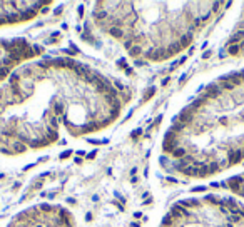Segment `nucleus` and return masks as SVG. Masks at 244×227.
<instances>
[{
  "label": "nucleus",
  "mask_w": 244,
  "mask_h": 227,
  "mask_svg": "<svg viewBox=\"0 0 244 227\" xmlns=\"http://www.w3.org/2000/svg\"><path fill=\"white\" fill-rule=\"evenodd\" d=\"M54 115L55 117L65 115V114H64V104H62V102H57V104L54 105Z\"/></svg>",
  "instance_id": "nucleus-15"
},
{
  "label": "nucleus",
  "mask_w": 244,
  "mask_h": 227,
  "mask_svg": "<svg viewBox=\"0 0 244 227\" xmlns=\"http://www.w3.org/2000/svg\"><path fill=\"white\" fill-rule=\"evenodd\" d=\"M140 134H142V129H137V130H134V132L130 134V137H132L134 140H136V139H139V137H140Z\"/></svg>",
  "instance_id": "nucleus-20"
},
{
  "label": "nucleus",
  "mask_w": 244,
  "mask_h": 227,
  "mask_svg": "<svg viewBox=\"0 0 244 227\" xmlns=\"http://www.w3.org/2000/svg\"><path fill=\"white\" fill-rule=\"evenodd\" d=\"M64 52H65V54H69V55H75L77 54V50H72V49H64Z\"/></svg>",
  "instance_id": "nucleus-25"
},
{
  "label": "nucleus",
  "mask_w": 244,
  "mask_h": 227,
  "mask_svg": "<svg viewBox=\"0 0 244 227\" xmlns=\"http://www.w3.org/2000/svg\"><path fill=\"white\" fill-rule=\"evenodd\" d=\"M0 152H2V154H7V155H14V150H12V149H7V147H0Z\"/></svg>",
  "instance_id": "nucleus-22"
},
{
  "label": "nucleus",
  "mask_w": 244,
  "mask_h": 227,
  "mask_svg": "<svg viewBox=\"0 0 244 227\" xmlns=\"http://www.w3.org/2000/svg\"><path fill=\"white\" fill-rule=\"evenodd\" d=\"M134 217H136V219H139V217H142V214H140V212H136V214H134Z\"/></svg>",
  "instance_id": "nucleus-34"
},
{
  "label": "nucleus",
  "mask_w": 244,
  "mask_h": 227,
  "mask_svg": "<svg viewBox=\"0 0 244 227\" xmlns=\"http://www.w3.org/2000/svg\"><path fill=\"white\" fill-rule=\"evenodd\" d=\"M49 7H50V5H47V7H42V10H40V12H42V14H47V12H49Z\"/></svg>",
  "instance_id": "nucleus-30"
},
{
  "label": "nucleus",
  "mask_w": 244,
  "mask_h": 227,
  "mask_svg": "<svg viewBox=\"0 0 244 227\" xmlns=\"http://www.w3.org/2000/svg\"><path fill=\"white\" fill-rule=\"evenodd\" d=\"M43 137L49 142H55L59 140V132L55 129H52L50 125H45V130H43Z\"/></svg>",
  "instance_id": "nucleus-6"
},
{
  "label": "nucleus",
  "mask_w": 244,
  "mask_h": 227,
  "mask_svg": "<svg viewBox=\"0 0 244 227\" xmlns=\"http://www.w3.org/2000/svg\"><path fill=\"white\" fill-rule=\"evenodd\" d=\"M107 33L111 37H114V39H126V32H124V29H119V27H109Z\"/></svg>",
  "instance_id": "nucleus-8"
},
{
  "label": "nucleus",
  "mask_w": 244,
  "mask_h": 227,
  "mask_svg": "<svg viewBox=\"0 0 244 227\" xmlns=\"http://www.w3.org/2000/svg\"><path fill=\"white\" fill-rule=\"evenodd\" d=\"M161 120H162V115L156 117V120H154V124H152V125H151V129H154L156 125H159V124H161Z\"/></svg>",
  "instance_id": "nucleus-23"
},
{
  "label": "nucleus",
  "mask_w": 244,
  "mask_h": 227,
  "mask_svg": "<svg viewBox=\"0 0 244 227\" xmlns=\"http://www.w3.org/2000/svg\"><path fill=\"white\" fill-rule=\"evenodd\" d=\"M156 94V87H149V90L144 94V100H149V99H152V95Z\"/></svg>",
  "instance_id": "nucleus-17"
},
{
  "label": "nucleus",
  "mask_w": 244,
  "mask_h": 227,
  "mask_svg": "<svg viewBox=\"0 0 244 227\" xmlns=\"http://www.w3.org/2000/svg\"><path fill=\"white\" fill-rule=\"evenodd\" d=\"M117 67H119V69H124V70H126L127 69V60L124 57L119 58V60H117Z\"/></svg>",
  "instance_id": "nucleus-18"
},
{
  "label": "nucleus",
  "mask_w": 244,
  "mask_h": 227,
  "mask_svg": "<svg viewBox=\"0 0 244 227\" xmlns=\"http://www.w3.org/2000/svg\"><path fill=\"white\" fill-rule=\"evenodd\" d=\"M147 64V62L144 60V58H136V60H134V65H136V67H142V65H146Z\"/></svg>",
  "instance_id": "nucleus-21"
},
{
  "label": "nucleus",
  "mask_w": 244,
  "mask_h": 227,
  "mask_svg": "<svg viewBox=\"0 0 244 227\" xmlns=\"http://www.w3.org/2000/svg\"><path fill=\"white\" fill-rule=\"evenodd\" d=\"M0 55H2V49H0Z\"/></svg>",
  "instance_id": "nucleus-36"
},
{
  "label": "nucleus",
  "mask_w": 244,
  "mask_h": 227,
  "mask_svg": "<svg viewBox=\"0 0 244 227\" xmlns=\"http://www.w3.org/2000/svg\"><path fill=\"white\" fill-rule=\"evenodd\" d=\"M7 55H8V57H10V60L14 62L15 65H18V64H20V62H22V57H20V54H18L17 50L10 52V54H7Z\"/></svg>",
  "instance_id": "nucleus-16"
},
{
  "label": "nucleus",
  "mask_w": 244,
  "mask_h": 227,
  "mask_svg": "<svg viewBox=\"0 0 244 227\" xmlns=\"http://www.w3.org/2000/svg\"><path fill=\"white\" fill-rule=\"evenodd\" d=\"M10 149L14 150V154H24V152H27V149H29V145L27 144H22V142H12L10 144Z\"/></svg>",
  "instance_id": "nucleus-9"
},
{
  "label": "nucleus",
  "mask_w": 244,
  "mask_h": 227,
  "mask_svg": "<svg viewBox=\"0 0 244 227\" xmlns=\"http://www.w3.org/2000/svg\"><path fill=\"white\" fill-rule=\"evenodd\" d=\"M223 55L244 57V7H242V12H241V17L237 20L236 27L233 29L226 45H224Z\"/></svg>",
  "instance_id": "nucleus-3"
},
{
  "label": "nucleus",
  "mask_w": 244,
  "mask_h": 227,
  "mask_svg": "<svg viewBox=\"0 0 244 227\" xmlns=\"http://www.w3.org/2000/svg\"><path fill=\"white\" fill-rule=\"evenodd\" d=\"M169 80H171L169 77H167V79H164V80H162V85H167V84H169Z\"/></svg>",
  "instance_id": "nucleus-33"
},
{
  "label": "nucleus",
  "mask_w": 244,
  "mask_h": 227,
  "mask_svg": "<svg viewBox=\"0 0 244 227\" xmlns=\"http://www.w3.org/2000/svg\"><path fill=\"white\" fill-rule=\"evenodd\" d=\"M5 24H18L20 22V14L18 12H4Z\"/></svg>",
  "instance_id": "nucleus-7"
},
{
  "label": "nucleus",
  "mask_w": 244,
  "mask_h": 227,
  "mask_svg": "<svg viewBox=\"0 0 244 227\" xmlns=\"http://www.w3.org/2000/svg\"><path fill=\"white\" fill-rule=\"evenodd\" d=\"M174 119L184 125L177 140L186 155L167 170L206 179L244 164V69L202 87Z\"/></svg>",
  "instance_id": "nucleus-1"
},
{
  "label": "nucleus",
  "mask_w": 244,
  "mask_h": 227,
  "mask_svg": "<svg viewBox=\"0 0 244 227\" xmlns=\"http://www.w3.org/2000/svg\"><path fill=\"white\" fill-rule=\"evenodd\" d=\"M126 74H127L129 77H132V75H134V69H132V67H127V69H126Z\"/></svg>",
  "instance_id": "nucleus-26"
},
{
  "label": "nucleus",
  "mask_w": 244,
  "mask_h": 227,
  "mask_svg": "<svg viewBox=\"0 0 244 227\" xmlns=\"http://www.w3.org/2000/svg\"><path fill=\"white\" fill-rule=\"evenodd\" d=\"M20 14V22L24 20H30V18H34L37 15V10H34V8H24L22 12H18Z\"/></svg>",
  "instance_id": "nucleus-10"
},
{
  "label": "nucleus",
  "mask_w": 244,
  "mask_h": 227,
  "mask_svg": "<svg viewBox=\"0 0 244 227\" xmlns=\"http://www.w3.org/2000/svg\"><path fill=\"white\" fill-rule=\"evenodd\" d=\"M176 207L182 220L172 227H244V202L236 197L209 194L177 200Z\"/></svg>",
  "instance_id": "nucleus-2"
},
{
  "label": "nucleus",
  "mask_w": 244,
  "mask_h": 227,
  "mask_svg": "<svg viewBox=\"0 0 244 227\" xmlns=\"http://www.w3.org/2000/svg\"><path fill=\"white\" fill-rule=\"evenodd\" d=\"M70 154H72L70 150H65V152H62V154H60V159H67V157H69V155H70Z\"/></svg>",
  "instance_id": "nucleus-27"
},
{
  "label": "nucleus",
  "mask_w": 244,
  "mask_h": 227,
  "mask_svg": "<svg viewBox=\"0 0 244 227\" xmlns=\"http://www.w3.org/2000/svg\"><path fill=\"white\" fill-rule=\"evenodd\" d=\"M17 140L22 142V144H30V140H32V137L29 135V132H24V130H18L17 132Z\"/></svg>",
  "instance_id": "nucleus-12"
},
{
  "label": "nucleus",
  "mask_w": 244,
  "mask_h": 227,
  "mask_svg": "<svg viewBox=\"0 0 244 227\" xmlns=\"http://www.w3.org/2000/svg\"><path fill=\"white\" fill-rule=\"evenodd\" d=\"M144 54V49H142V45H134L132 49L129 50V55L136 60V58H140V55Z\"/></svg>",
  "instance_id": "nucleus-14"
},
{
  "label": "nucleus",
  "mask_w": 244,
  "mask_h": 227,
  "mask_svg": "<svg viewBox=\"0 0 244 227\" xmlns=\"http://www.w3.org/2000/svg\"><path fill=\"white\" fill-rule=\"evenodd\" d=\"M130 227H139V224H137V222H132V224H130Z\"/></svg>",
  "instance_id": "nucleus-35"
},
{
  "label": "nucleus",
  "mask_w": 244,
  "mask_h": 227,
  "mask_svg": "<svg viewBox=\"0 0 244 227\" xmlns=\"http://www.w3.org/2000/svg\"><path fill=\"white\" fill-rule=\"evenodd\" d=\"M92 17H94V20H95V22H99V24H101V22H104V20H107V18H109V12H107V10L94 12Z\"/></svg>",
  "instance_id": "nucleus-11"
},
{
  "label": "nucleus",
  "mask_w": 244,
  "mask_h": 227,
  "mask_svg": "<svg viewBox=\"0 0 244 227\" xmlns=\"http://www.w3.org/2000/svg\"><path fill=\"white\" fill-rule=\"evenodd\" d=\"M0 49L2 52H5V55L14 52V47H12V42L10 40H5V39H0Z\"/></svg>",
  "instance_id": "nucleus-13"
},
{
  "label": "nucleus",
  "mask_w": 244,
  "mask_h": 227,
  "mask_svg": "<svg viewBox=\"0 0 244 227\" xmlns=\"http://www.w3.org/2000/svg\"><path fill=\"white\" fill-rule=\"evenodd\" d=\"M90 219H92V214L87 212V214H85V220H90Z\"/></svg>",
  "instance_id": "nucleus-31"
},
{
  "label": "nucleus",
  "mask_w": 244,
  "mask_h": 227,
  "mask_svg": "<svg viewBox=\"0 0 244 227\" xmlns=\"http://www.w3.org/2000/svg\"><path fill=\"white\" fill-rule=\"evenodd\" d=\"M82 15H84V7H82V5H80V7H79V17L82 18Z\"/></svg>",
  "instance_id": "nucleus-29"
},
{
  "label": "nucleus",
  "mask_w": 244,
  "mask_h": 227,
  "mask_svg": "<svg viewBox=\"0 0 244 227\" xmlns=\"http://www.w3.org/2000/svg\"><path fill=\"white\" fill-rule=\"evenodd\" d=\"M167 182H172V184H174V182H177V180L174 179V177H167Z\"/></svg>",
  "instance_id": "nucleus-32"
},
{
  "label": "nucleus",
  "mask_w": 244,
  "mask_h": 227,
  "mask_svg": "<svg viewBox=\"0 0 244 227\" xmlns=\"http://www.w3.org/2000/svg\"><path fill=\"white\" fill-rule=\"evenodd\" d=\"M95 155H97V150H92V152H89L85 157H87V159H95Z\"/></svg>",
  "instance_id": "nucleus-24"
},
{
  "label": "nucleus",
  "mask_w": 244,
  "mask_h": 227,
  "mask_svg": "<svg viewBox=\"0 0 244 227\" xmlns=\"http://www.w3.org/2000/svg\"><path fill=\"white\" fill-rule=\"evenodd\" d=\"M211 187L216 189H224V191H229L233 194L239 195V197H244V172L237 174V175H233L229 179L223 180V182H212Z\"/></svg>",
  "instance_id": "nucleus-4"
},
{
  "label": "nucleus",
  "mask_w": 244,
  "mask_h": 227,
  "mask_svg": "<svg viewBox=\"0 0 244 227\" xmlns=\"http://www.w3.org/2000/svg\"><path fill=\"white\" fill-rule=\"evenodd\" d=\"M32 50L35 55H42L43 54V47L42 45H32Z\"/></svg>",
  "instance_id": "nucleus-19"
},
{
  "label": "nucleus",
  "mask_w": 244,
  "mask_h": 227,
  "mask_svg": "<svg viewBox=\"0 0 244 227\" xmlns=\"http://www.w3.org/2000/svg\"><path fill=\"white\" fill-rule=\"evenodd\" d=\"M62 8H64V7H57V8H55V12H54V14H55V15H60V14H62Z\"/></svg>",
  "instance_id": "nucleus-28"
},
{
  "label": "nucleus",
  "mask_w": 244,
  "mask_h": 227,
  "mask_svg": "<svg viewBox=\"0 0 244 227\" xmlns=\"http://www.w3.org/2000/svg\"><path fill=\"white\" fill-rule=\"evenodd\" d=\"M17 52L20 54L22 60H29V58L35 57V54H34L32 47H30L29 43H27V45H24V47H20V49H17Z\"/></svg>",
  "instance_id": "nucleus-5"
}]
</instances>
